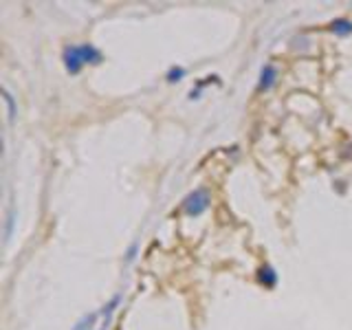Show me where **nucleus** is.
Segmentation results:
<instances>
[{"label":"nucleus","instance_id":"obj_1","mask_svg":"<svg viewBox=\"0 0 352 330\" xmlns=\"http://www.w3.org/2000/svg\"><path fill=\"white\" fill-rule=\"evenodd\" d=\"M62 62L71 75H77L86 64H99L101 53L93 44H68L62 53Z\"/></svg>","mask_w":352,"mask_h":330},{"label":"nucleus","instance_id":"obj_2","mask_svg":"<svg viewBox=\"0 0 352 330\" xmlns=\"http://www.w3.org/2000/svg\"><path fill=\"white\" fill-rule=\"evenodd\" d=\"M209 203H211V196H209V191H207V187H196L194 191H189V194L185 196L180 209L187 216H200L202 211H207Z\"/></svg>","mask_w":352,"mask_h":330},{"label":"nucleus","instance_id":"obj_3","mask_svg":"<svg viewBox=\"0 0 352 330\" xmlns=\"http://www.w3.org/2000/svg\"><path fill=\"white\" fill-rule=\"evenodd\" d=\"M277 82V68L275 64H264L260 68V82H258V90H271Z\"/></svg>","mask_w":352,"mask_h":330},{"label":"nucleus","instance_id":"obj_4","mask_svg":"<svg viewBox=\"0 0 352 330\" xmlns=\"http://www.w3.org/2000/svg\"><path fill=\"white\" fill-rule=\"evenodd\" d=\"M258 282L260 284H264L266 289H273L277 284V273L273 267H260L258 269Z\"/></svg>","mask_w":352,"mask_h":330},{"label":"nucleus","instance_id":"obj_5","mask_svg":"<svg viewBox=\"0 0 352 330\" xmlns=\"http://www.w3.org/2000/svg\"><path fill=\"white\" fill-rule=\"evenodd\" d=\"M330 31L337 33V35H350L352 33V22L350 20H344V18L333 20V22H330Z\"/></svg>","mask_w":352,"mask_h":330},{"label":"nucleus","instance_id":"obj_6","mask_svg":"<svg viewBox=\"0 0 352 330\" xmlns=\"http://www.w3.org/2000/svg\"><path fill=\"white\" fill-rule=\"evenodd\" d=\"M185 77V68L183 66H172V68H170V71H168V82H180V79H183Z\"/></svg>","mask_w":352,"mask_h":330},{"label":"nucleus","instance_id":"obj_7","mask_svg":"<svg viewBox=\"0 0 352 330\" xmlns=\"http://www.w3.org/2000/svg\"><path fill=\"white\" fill-rule=\"evenodd\" d=\"M4 99H7V106H9V119H13L15 117V106H13V97L4 90Z\"/></svg>","mask_w":352,"mask_h":330},{"label":"nucleus","instance_id":"obj_8","mask_svg":"<svg viewBox=\"0 0 352 330\" xmlns=\"http://www.w3.org/2000/svg\"><path fill=\"white\" fill-rule=\"evenodd\" d=\"M95 319H97V315H88V317H86V322H88V324H93ZM75 330H86V326H82V324H79V326H77ZM88 330H90V326H88Z\"/></svg>","mask_w":352,"mask_h":330}]
</instances>
